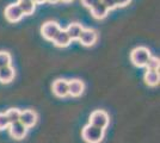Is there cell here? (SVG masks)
Masks as SVG:
<instances>
[{
  "label": "cell",
  "instance_id": "obj_1",
  "mask_svg": "<svg viewBox=\"0 0 160 143\" xmlns=\"http://www.w3.org/2000/svg\"><path fill=\"white\" fill-rule=\"evenodd\" d=\"M81 136L84 138V141L87 143H100L102 140L104 138V129L87 124L81 131Z\"/></svg>",
  "mask_w": 160,
  "mask_h": 143
},
{
  "label": "cell",
  "instance_id": "obj_2",
  "mask_svg": "<svg viewBox=\"0 0 160 143\" xmlns=\"http://www.w3.org/2000/svg\"><path fill=\"white\" fill-rule=\"evenodd\" d=\"M151 51L145 47L135 48L132 54H130V60L133 62L134 66L136 67H146L147 62L151 57Z\"/></svg>",
  "mask_w": 160,
  "mask_h": 143
},
{
  "label": "cell",
  "instance_id": "obj_3",
  "mask_svg": "<svg viewBox=\"0 0 160 143\" xmlns=\"http://www.w3.org/2000/svg\"><path fill=\"white\" fill-rule=\"evenodd\" d=\"M109 121H110L109 119V115H108L105 111H103V110H96V111H93L90 115L88 124L105 130V128L109 125Z\"/></svg>",
  "mask_w": 160,
  "mask_h": 143
},
{
  "label": "cell",
  "instance_id": "obj_4",
  "mask_svg": "<svg viewBox=\"0 0 160 143\" xmlns=\"http://www.w3.org/2000/svg\"><path fill=\"white\" fill-rule=\"evenodd\" d=\"M60 30L61 27L59 25V23H56V21H47L41 27V34L43 36V38H46L47 41L53 42L54 37L59 34Z\"/></svg>",
  "mask_w": 160,
  "mask_h": 143
},
{
  "label": "cell",
  "instance_id": "obj_5",
  "mask_svg": "<svg viewBox=\"0 0 160 143\" xmlns=\"http://www.w3.org/2000/svg\"><path fill=\"white\" fill-rule=\"evenodd\" d=\"M24 16L20 11L18 4H10L5 8V18L10 23H17Z\"/></svg>",
  "mask_w": 160,
  "mask_h": 143
},
{
  "label": "cell",
  "instance_id": "obj_6",
  "mask_svg": "<svg viewBox=\"0 0 160 143\" xmlns=\"http://www.w3.org/2000/svg\"><path fill=\"white\" fill-rule=\"evenodd\" d=\"M37 113L32 111V110H24V111H20V117H19V122L27 126L28 129L29 128H32L33 125L37 123Z\"/></svg>",
  "mask_w": 160,
  "mask_h": 143
},
{
  "label": "cell",
  "instance_id": "obj_7",
  "mask_svg": "<svg viewBox=\"0 0 160 143\" xmlns=\"http://www.w3.org/2000/svg\"><path fill=\"white\" fill-rule=\"evenodd\" d=\"M97 38H98V34L94 30H92V29H84L81 31V34H80L79 41L82 45L91 47L97 42Z\"/></svg>",
  "mask_w": 160,
  "mask_h": 143
},
{
  "label": "cell",
  "instance_id": "obj_8",
  "mask_svg": "<svg viewBox=\"0 0 160 143\" xmlns=\"http://www.w3.org/2000/svg\"><path fill=\"white\" fill-rule=\"evenodd\" d=\"M8 131H10V135L13 137L14 140H22L27 136L28 134V128L24 126L20 122L12 123L8 125Z\"/></svg>",
  "mask_w": 160,
  "mask_h": 143
},
{
  "label": "cell",
  "instance_id": "obj_9",
  "mask_svg": "<svg viewBox=\"0 0 160 143\" xmlns=\"http://www.w3.org/2000/svg\"><path fill=\"white\" fill-rule=\"evenodd\" d=\"M53 93L59 98H65L68 95V80L58 79L53 82Z\"/></svg>",
  "mask_w": 160,
  "mask_h": 143
},
{
  "label": "cell",
  "instance_id": "obj_10",
  "mask_svg": "<svg viewBox=\"0 0 160 143\" xmlns=\"http://www.w3.org/2000/svg\"><path fill=\"white\" fill-rule=\"evenodd\" d=\"M85 91V83L79 79H73L68 81V95L80 97Z\"/></svg>",
  "mask_w": 160,
  "mask_h": 143
},
{
  "label": "cell",
  "instance_id": "obj_11",
  "mask_svg": "<svg viewBox=\"0 0 160 143\" xmlns=\"http://www.w3.org/2000/svg\"><path fill=\"white\" fill-rule=\"evenodd\" d=\"M71 42H72L71 37L68 36V34L66 32V30H62V29L59 31V34L56 35L53 40L54 45H56V47H59V48L68 47V45L71 44Z\"/></svg>",
  "mask_w": 160,
  "mask_h": 143
},
{
  "label": "cell",
  "instance_id": "obj_12",
  "mask_svg": "<svg viewBox=\"0 0 160 143\" xmlns=\"http://www.w3.org/2000/svg\"><path fill=\"white\" fill-rule=\"evenodd\" d=\"M143 79H145V82H146L148 86H151V87L158 86L160 81L159 70H148V69H147Z\"/></svg>",
  "mask_w": 160,
  "mask_h": 143
},
{
  "label": "cell",
  "instance_id": "obj_13",
  "mask_svg": "<svg viewBox=\"0 0 160 143\" xmlns=\"http://www.w3.org/2000/svg\"><path fill=\"white\" fill-rule=\"evenodd\" d=\"M14 68L12 66L2 67L0 68V82L1 83H8L14 79Z\"/></svg>",
  "mask_w": 160,
  "mask_h": 143
},
{
  "label": "cell",
  "instance_id": "obj_14",
  "mask_svg": "<svg viewBox=\"0 0 160 143\" xmlns=\"http://www.w3.org/2000/svg\"><path fill=\"white\" fill-rule=\"evenodd\" d=\"M82 30H84V27H82L81 24H79V23H72L66 29V32L71 37L72 41H77V40H79L80 34H81Z\"/></svg>",
  "mask_w": 160,
  "mask_h": 143
},
{
  "label": "cell",
  "instance_id": "obj_15",
  "mask_svg": "<svg viewBox=\"0 0 160 143\" xmlns=\"http://www.w3.org/2000/svg\"><path fill=\"white\" fill-rule=\"evenodd\" d=\"M18 6H19L20 11L23 16H30L35 12L36 10V4L33 1H29V0H19L18 2Z\"/></svg>",
  "mask_w": 160,
  "mask_h": 143
},
{
  "label": "cell",
  "instance_id": "obj_16",
  "mask_svg": "<svg viewBox=\"0 0 160 143\" xmlns=\"http://www.w3.org/2000/svg\"><path fill=\"white\" fill-rule=\"evenodd\" d=\"M90 10H91V14H92V17L94 19H104L108 16V13H109V10L102 2L97 4L96 6H93Z\"/></svg>",
  "mask_w": 160,
  "mask_h": 143
},
{
  "label": "cell",
  "instance_id": "obj_17",
  "mask_svg": "<svg viewBox=\"0 0 160 143\" xmlns=\"http://www.w3.org/2000/svg\"><path fill=\"white\" fill-rule=\"evenodd\" d=\"M8 119L10 124L16 122H19V117H20V110L18 109H10L7 110V112L5 113Z\"/></svg>",
  "mask_w": 160,
  "mask_h": 143
},
{
  "label": "cell",
  "instance_id": "obj_18",
  "mask_svg": "<svg viewBox=\"0 0 160 143\" xmlns=\"http://www.w3.org/2000/svg\"><path fill=\"white\" fill-rule=\"evenodd\" d=\"M11 66V55L6 51H0V68Z\"/></svg>",
  "mask_w": 160,
  "mask_h": 143
},
{
  "label": "cell",
  "instance_id": "obj_19",
  "mask_svg": "<svg viewBox=\"0 0 160 143\" xmlns=\"http://www.w3.org/2000/svg\"><path fill=\"white\" fill-rule=\"evenodd\" d=\"M159 66H160L159 59L158 57H154V56H151L148 62H147L146 68L148 70H159Z\"/></svg>",
  "mask_w": 160,
  "mask_h": 143
},
{
  "label": "cell",
  "instance_id": "obj_20",
  "mask_svg": "<svg viewBox=\"0 0 160 143\" xmlns=\"http://www.w3.org/2000/svg\"><path fill=\"white\" fill-rule=\"evenodd\" d=\"M8 125H10V122H8V119H7L6 115L2 113V112H0V130L7 129Z\"/></svg>",
  "mask_w": 160,
  "mask_h": 143
},
{
  "label": "cell",
  "instance_id": "obj_21",
  "mask_svg": "<svg viewBox=\"0 0 160 143\" xmlns=\"http://www.w3.org/2000/svg\"><path fill=\"white\" fill-rule=\"evenodd\" d=\"M100 2L104 5V6L107 7L108 10L110 11V10H113V8H116V0H100Z\"/></svg>",
  "mask_w": 160,
  "mask_h": 143
},
{
  "label": "cell",
  "instance_id": "obj_22",
  "mask_svg": "<svg viewBox=\"0 0 160 143\" xmlns=\"http://www.w3.org/2000/svg\"><path fill=\"white\" fill-rule=\"evenodd\" d=\"M81 2H82V5L87 8H92L93 6H96L97 4H99L100 0H81Z\"/></svg>",
  "mask_w": 160,
  "mask_h": 143
},
{
  "label": "cell",
  "instance_id": "obj_23",
  "mask_svg": "<svg viewBox=\"0 0 160 143\" xmlns=\"http://www.w3.org/2000/svg\"><path fill=\"white\" fill-rule=\"evenodd\" d=\"M130 1H132V0H116V6L124 7V6H127Z\"/></svg>",
  "mask_w": 160,
  "mask_h": 143
},
{
  "label": "cell",
  "instance_id": "obj_24",
  "mask_svg": "<svg viewBox=\"0 0 160 143\" xmlns=\"http://www.w3.org/2000/svg\"><path fill=\"white\" fill-rule=\"evenodd\" d=\"M33 2L35 4H43V2H46V0H33Z\"/></svg>",
  "mask_w": 160,
  "mask_h": 143
},
{
  "label": "cell",
  "instance_id": "obj_25",
  "mask_svg": "<svg viewBox=\"0 0 160 143\" xmlns=\"http://www.w3.org/2000/svg\"><path fill=\"white\" fill-rule=\"evenodd\" d=\"M46 1H48V2H53V4H55V2H58L59 0H46Z\"/></svg>",
  "mask_w": 160,
  "mask_h": 143
},
{
  "label": "cell",
  "instance_id": "obj_26",
  "mask_svg": "<svg viewBox=\"0 0 160 143\" xmlns=\"http://www.w3.org/2000/svg\"><path fill=\"white\" fill-rule=\"evenodd\" d=\"M61 1H62V2H72L73 0H61Z\"/></svg>",
  "mask_w": 160,
  "mask_h": 143
},
{
  "label": "cell",
  "instance_id": "obj_27",
  "mask_svg": "<svg viewBox=\"0 0 160 143\" xmlns=\"http://www.w3.org/2000/svg\"><path fill=\"white\" fill-rule=\"evenodd\" d=\"M29 1H33V0H29Z\"/></svg>",
  "mask_w": 160,
  "mask_h": 143
}]
</instances>
